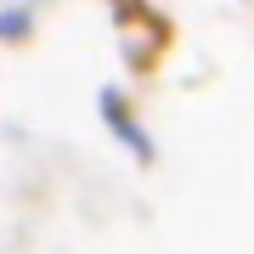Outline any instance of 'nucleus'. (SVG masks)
<instances>
[{"label": "nucleus", "mask_w": 254, "mask_h": 254, "mask_svg": "<svg viewBox=\"0 0 254 254\" xmlns=\"http://www.w3.org/2000/svg\"><path fill=\"white\" fill-rule=\"evenodd\" d=\"M102 119H108V125H113L130 147H136L141 158L153 153V147H147V130H136V119H130V108H125V96H119V91H102Z\"/></svg>", "instance_id": "f257e3e1"}, {"label": "nucleus", "mask_w": 254, "mask_h": 254, "mask_svg": "<svg viewBox=\"0 0 254 254\" xmlns=\"http://www.w3.org/2000/svg\"><path fill=\"white\" fill-rule=\"evenodd\" d=\"M28 28V11H6V17H0V40H17Z\"/></svg>", "instance_id": "f03ea898"}]
</instances>
